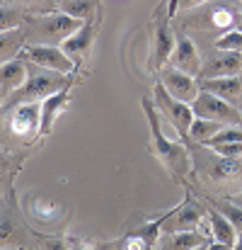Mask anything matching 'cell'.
Wrapping results in <instances>:
<instances>
[{
  "label": "cell",
  "instance_id": "1",
  "mask_svg": "<svg viewBox=\"0 0 242 250\" xmlns=\"http://www.w3.org/2000/svg\"><path fill=\"white\" fill-rule=\"evenodd\" d=\"M141 107H143V114H146V122H148V129H150V139H148V151L162 163V167L167 170V175L186 187L189 185V177H194V167H191V153H189V146L184 141H174L169 139L165 131H162V119L153 104L150 97H141Z\"/></svg>",
  "mask_w": 242,
  "mask_h": 250
},
{
  "label": "cell",
  "instance_id": "2",
  "mask_svg": "<svg viewBox=\"0 0 242 250\" xmlns=\"http://www.w3.org/2000/svg\"><path fill=\"white\" fill-rule=\"evenodd\" d=\"M44 233L32 229L27 221L22 204L17 202V192L0 202V250H39V241Z\"/></svg>",
  "mask_w": 242,
  "mask_h": 250
},
{
  "label": "cell",
  "instance_id": "3",
  "mask_svg": "<svg viewBox=\"0 0 242 250\" xmlns=\"http://www.w3.org/2000/svg\"><path fill=\"white\" fill-rule=\"evenodd\" d=\"M73 85H75V76L46 71V68H39V66L27 61V81L22 87L10 92V97L5 100L0 112H7V109L24 104V102H44L46 97H51V95L66 90V87H73Z\"/></svg>",
  "mask_w": 242,
  "mask_h": 250
},
{
  "label": "cell",
  "instance_id": "4",
  "mask_svg": "<svg viewBox=\"0 0 242 250\" xmlns=\"http://www.w3.org/2000/svg\"><path fill=\"white\" fill-rule=\"evenodd\" d=\"M191 153V167H194V180L201 185L211 187H223L242 175V158H225L216 153L211 146L201 144H186Z\"/></svg>",
  "mask_w": 242,
  "mask_h": 250
},
{
  "label": "cell",
  "instance_id": "5",
  "mask_svg": "<svg viewBox=\"0 0 242 250\" xmlns=\"http://www.w3.org/2000/svg\"><path fill=\"white\" fill-rule=\"evenodd\" d=\"M41 139V102H24L0 112V144L32 146Z\"/></svg>",
  "mask_w": 242,
  "mask_h": 250
},
{
  "label": "cell",
  "instance_id": "6",
  "mask_svg": "<svg viewBox=\"0 0 242 250\" xmlns=\"http://www.w3.org/2000/svg\"><path fill=\"white\" fill-rule=\"evenodd\" d=\"M80 27V20L61 10L46 15H27L22 24V29L27 32V44H39V46H63V42L73 37Z\"/></svg>",
  "mask_w": 242,
  "mask_h": 250
},
{
  "label": "cell",
  "instance_id": "7",
  "mask_svg": "<svg viewBox=\"0 0 242 250\" xmlns=\"http://www.w3.org/2000/svg\"><path fill=\"white\" fill-rule=\"evenodd\" d=\"M206 202L199 199L189 187H184V199L162 214V233H177V231H201L211 241V226L206 221Z\"/></svg>",
  "mask_w": 242,
  "mask_h": 250
},
{
  "label": "cell",
  "instance_id": "8",
  "mask_svg": "<svg viewBox=\"0 0 242 250\" xmlns=\"http://www.w3.org/2000/svg\"><path fill=\"white\" fill-rule=\"evenodd\" d=\"M167 0H162L155 7V15L150 20V56H148V68L153 73H158L160 68H165L169 63V56L174 51L177 44V29L172 17L167 15Z\"/></svg>",
  "mask_w": 242,
  "mask_h": 250
},
{
  "label": "cell",
  "instance_id": "9",
  "mask_svg": "<svg viewBox=\"0 0 242 250\" xmlns=\"http://www.w3.org/2000/svg\"><path fill=\"white\" fill-rule=\"evenodd\" d=\"M22 211H24L27 221L32 224V229H37L39 233H58V231H63L66 221L71 216L66 204L54 202V199H49L44 194H34V192H29L24 197Z\"/></svg>",
  "mask_w": 242,
  "mask_h": 250
},
{
  "label": "cell",
  "instance_id": "10",
  "mask_svg": "<svg viewBox=\"0 0 242 250\" xmlns=\"http://www.w3.org/2000/svg\"><path fill=\"white\" fill-rule=\"evenodd\" d=\"M153 104L158 109L162 122H169L174 126V131L179 134V139L184 144H189V129H191V122H194V109L191 104L182 102V100H174L160 83L153 85Z\"/></svg>",
  "mask_w": 242,
  "mask_h": 250
},
{
  "label": "cell",
  "instance_id": "11",
  "mask_svg": "<svg viewBox=\"0 0 242 250\" xmlns=\"http://www.w3.org/2000/svg\"><path fill=\"white\" fill-rule=\"evenodd\" d=\"M191 109H194V117H201V119H211V122H218L223 126H242V114L240 107L223 100V97H216L211 92H199V97L191 102Z\"/></svg>",
  "mask_w": 242,
  "mask_h": 250
},
{
  "label": "cell",
  "instance_id": "12",
  "mask_svg": "<svg viewBox=\"0 0 242 250\" xmlns=\"http://www.w3.org/2000/svg\"><path fill=\"white\" fill-rule=\"evenodd\" d=\"M99 24H102V12L94 17V20H87L82 22V27L63 42V51L68 54V59L75 63V68L82 71L90 59H92V51H94V42H97V34H99Z\"/></svg>",
  "mask_w": 242,
  "mask_h": 250
},
{
  "label": "cell",
  "instance_id": "13",
  "mask_svg": "<svg viewBox=\"0 0 242 250\" xmlns=\"http://www.w3.org/2000/svg\"><path fill=\"white\" fill-rule=\"evenodd\" d=\"M22 56L46 71H56V73H66V76H75L78 68L75 63L68 59V54L61 46H39V44H27L22 49Z\"/></svg>",
  "mask_w": 242,
  "mask_h": 250
},
{
  "label": "cell",
  "instance_id": "14",
  "mask_svg": "<svg viewBox=\"0 0 242 250\" xmlns=\"http://www.w3.org/2000/svg\"><path fill=\"white\" fill-rule=\"evenodd\" d=\"M167 66H172V68H177V71H182V73H189V76H194V78L201 76L204 56H201L196 42H194L186 32H182V29H177V44H174V51H172Z\"/></svg>",
  "mask_w": 242,
  "mask_h": 250
},
{
  "label": "cell",
  "instance_id": "15",
  "mask_svg": "<svg viewBox=\"0 0 242 250\" xmlns=\"http://www.w3.org/2000/svg\"><path fill=\"white\" fill-rule=\"evenodd\" d=\"M158 83H160L174 100H182V102H186V104H191V102L199 97V92H201L199 78H194V76H189V73H182V71H177V68H172V66H165V68L158 71Z\"/></svg>",
  "mask_w": 242,
  "mask_h": 250
},
{
  "label": "cell",
  "instance_id": "16",
  "mask_svg": "<svg viewBox=\"0 0 242 250\" xmlns=\"http://www.w3.org/2000/svg\"><path fill=\"white\" fill-rule=\"evenodd\" d=\"M242 76V56L240 54H230V51H211L204 59L201 66V76L199 81H211V78H233Z\"/></svg>",
  "mask_w": 242,
  "mask_h": 250
},
{
  "label": "cell",
  "instance_id": "17",
  "mask_svg": "<svg viewBox=\"0 0 242 250\" xmlns=\"http://www.w3.org/2000/svg\"><path fill=\"white\" fill-rule=\"evenodd\" d=\"M68 104H71V87H66L41 102V139H46L54 131L56 119L68 109Z\"/></svg>",
  "mask_w": 242,
  "mask_h": 250
},
{
  "label": "cell",
  "instance_id": "18",
  "mask_svg": "<svg viewBox=\"0 0 242 250\" xmlns=\"http://www.w3.org/2000/svg\"><path fill=\"white\" fill-rule=\"evenodd\" d=\"M204 243H208V238L201 231H177V233H162L150 250H194Z\"/></svg>",
  "mask_w": 242,
  "mask_h": 250
},
{
  "label": "cell",
  "instance_id": "19",
  "mask_svg": "<svg viewBox=\"0 0 242 250\" xmlns=\"http://www.w3.org/2000/svg\"><path fill=\"white\" fill-rule=\"evenodd\" d=\"M208 209H206V221H208V226H211V241H216V243H223V246H235V241H238V229L218 211V209H213L211 204H206Z\"/></svg>",
  "mask_w": 242,
  "mask_h": 250
},
{
  "label": "cell",
  "instance_id": "20",
  "mask_svg": "<svg viewBox=\"0 0 242 250\" xmlns=\"http://www.w3.org/2000/svg\"><path fill=\"white\" fill-rule=\"evenodd\" d=\"M204 92H211L216 97H223L233 104H238L242 97V76L233 78H211V81H199Z\"/></svg>",
  "mask_w": 242,
  "mask_h": 250
},
{
  "label": "cell",
  "instance_id": "21",
  "mask_svg": "<svg viewBox=\"0 0 242 250\" xmlns=\"http://www.w3.org/2000/svg\"><path fill=\"white\" fill-rule=\"evenodd\" d=\"M24 81H27V59L22 54L0 66V85L7 92H15L17 87H22Z\"/></svg>",
  "mask_w": 242,
  "mask_h": 250
},
{
  "label": "cell",
  "instance_id": "22",
  "mask_svg": "<svg viewBox=\"0 0 242 250\" xmlns=\"http://www.w3.org/2000/svg\"><path fill=\"white\" fill-rule=\"evenodd\" d=\"M24 46H27V32L22 27L10 29V32H0V66L17 59Z\"/></svg>",
  "mask_w": 242,
  "mask_h": 250
},
{
  "label": "cell",
  "instance_id": "23",
  "mask_svg": "<svg viewBox=\"0 0 242 250\" xmlns=\"http://www.w3.org/2000/svg\"><path fill=\"white\" fill-rule=\"evenodd\" d=\"M58 10L80 22H87L102 12V2L99 0H58Z\"/></svg>",
  "mask_w": 242,
  "mask_h": 250
},
{
  "label": "cell",
  "instance_id": "24",
  "mask_svg": "<svg viewBox=\"0 0 242 250\" xmlns=\"http://www.w3.org/2000/svg\"><path fill=\"white\" fill-rule=\"evenodd\" d=\"M221 129H223V124H218V122L194 117L191 129H189V144H201V146H206V144L213 141V136H216Z\"/></svg>",
  "mask_w": 242,
  "mask_h": 250
},
{
  "label": "cell",
  "instance_id": "25",
  "mask_svg": "<svg viewBox=\"0 0 242 250\" xmlns=\"http://www.w3.org/2000/svg\"><path fill=\"white\" fill-rule=\"evenodd\" d=\"M206 204H211L213 209H218L235 229H238V233L242 236V207H238V204H233L228 197H206L204 199Z\"/></svg>",
  "mask_w": 242,
  "mask_h": 250
},
{
  "label": "cell",
  "instance_id": "26",
  "mask_svg": "<svg viewBox=\"0 0 242 250\" xmlns=\"http://www.w3.org/2000/svg\"><path fill=\"white\" fill-rule=\"evenodd\" d=\"M24 161H27L24 153H15L10 146L0 144V177H17Z\"/></svg>",
  "mask_w": 242,
  "mask_h": 250
},
{
  "label": "cell",
  "instance_id": "27",
  "mask_svg": "<svg viewBox=\"0 0 242 250\" xmlns=\"http://www.w3.org/2000/svg\"><path fill=\"white\" fill-rule=\"evenodd\" d=\"M0 2L19 7L27 15H46V12H56L58 10V0H0Z\"/></svg>",
  "mask_w": 242,
  "mask_h": 250
},
{
  "label": "cell",
  "instance_id": "28",
  "mask_svg": "<svg viewBox=\"0 0 242 250\" xmlns=\"http://www.w3.org/2000/svg\"><path fill=\"white\" fill-rule=\"evenodd\" d=\"M211 46H213L216 51H230V54H240L242 56V29L235 27V29H230V32L216 37V39L211 42Z\"/></svg>",
  "mask_w": 242,
  "mask_h": 250
},
{
  "label": "cell",
  "instance_id": "29",
  "mask_svg": "<svg viewBox=\"0 0 242 250\" xmlns=\"http://www.w3.org/2000/svg\"><path fill=\"white\" fill-rule=\"evenodd\" d=\"M27 12H22L19 7L12 5H2L0 2V32H10V29H19L24 24Z\"/></svg>",
  "mask_w": 242,
  "mask_h": 250
},
{
  "label": "cell",
  "instance_id": "30",
  "mask_svg": "<svg viewBox=\"0 0 242 250\" xmlns=\"http://www.w3.org/2000/svg\"><path fill=\"white\" fill-rule=\"evenodd\" d=\"M218 144H242V126H223L206 146H218Z\"/></svg>",
  "mask_w": 242,
  "mask_h": 250
},
{
  "label": "cell",
  "instance_id": "31",
  "mask_svg": "<svg viewBox=\"0 0 242 250\" xmlns=\"http://www.w3.org/2000/svg\"><path fill=\"white\" fill-rule=\"evenodd\" d=\"M167 2H169L167 15L174 20L177 15H184V12H189V10H196V7H201V5L211 2V0H167Z\"/></svg>",
  "mask_w": 242,
  "mask_h": 250
},
{
  "label": "cell",
  "instance_id": "32",
  "mask_svg": "<svg viewBox=\"0 0 242 250\" xmlns=\"http://www.w3.org/2000/svg\"><path fill=\"white\" fill-rule=\"evenodd\" d=\"M39 250H71L68 248V238L54 236V233H44L39 241Z\"/></svg>",
  "mask_w": 242,
  "mask_h": 250
},
{
  "label": "cell",
  "instance_id": "33",
  "mask_svg": "<svg viewBox=\"0 0 242 250\" xmlns=\"http://www.w3.org/2000/svg\"><path fill=\"white\" fill-rule=\"evenodd\" d=\"M71 250H112V243H97V241H80V238H68Z\"/></svg>",
  "mask_w": 242,
  "mask_h": 250
},
{
  "label": "cell",
  "instance_id": "34",
  "mask_svg": "<svg viewBox=\"0 0 242 250\" xmlns=\"http://www.w3.org/2000/svg\"><path fill=\"white\" fill-rule=\"evenodd\" d=\"M216 153L225 156V158H242V144H218V146H211Z\"/></svg>",
  "mask_w": 242,
  "mask_h": 250
},
{
  "label": "cell",
  "instance_id": "35",
  "mask_svg": "<svg viewBox=\"0 0 242 250\" xmlns=\"http://www.w3.org/2000/svg\"><path fill=\"white\" fill-rule=\"evenodd\" d=\"M10 189H15V177H0V202L10 194Z\"/></svg>",
  "mask_w": 242,
  "mask_h": 250
},
{
  "label": "cell",
  "instance_id": "36",
  "mask_svg": "<svg viewBox=\"0 0 242 250\" xmlns=\"http://www.w3.org/2000/svg\"><path fill=\"white\" fill-rule=\"evenodd\" d=\"M206 250H233L230 246H223V243H216V241H208Z\"/></svg>",
  "mask_w": 242,
  "mask_h": 250
},
{
  "label": "cell",
  "instance_id": "37",
  "mask_svg": "<svg viewBox=\"0 0 242 250\" xmlns=\"http://www.w3.org/2000/svg\"><path fill=\"white\" fill-rule=\"evenodd\" d=\"M228 199H230L233 204H238V207H242V189H240V192H233V194H228Z\"/></svg>",
  "mask_w": 242,
  "mask_h": 250
},
{
  "label": "cell",
  "instance_id": "38",
  "mask_svg": "<svg viewBox=\"0 0 242 250\" xmlns=\"http://www.w3.org/2000/svg\"><path fill=\"white\" fill-rule=\"evenodd\" d=\"M7 97H10V92L0 85V109H2V104H5V100H7Z\"/></svg>",
  "mask_w": 242,
  "mask_h": 250
},
{
  "label": "cell",
  "instance_id": "39",
  "mask_svg": "<svg viewBox=\"0 0 242 250\" xmlns=\"http://www.w3.org/2000/svg\"><path fill=\"white\" fill-rule=\"evenodd\" d=\"M233 250H242V236H238V241H235V246H233Z\"/></svg>",
  "mask_w": 242,
  "mask_h": 250
},
{
  "label": "cell",
  "instance_id": "40",
  "mask_svg": "<svg viewBox=\"0 0 242 250\" xmlns=\"http://www.w3.org/2000/svg\"><path fill=\"white\" fill-rule=\"evenodd\" d=\"M206 246H208V243H204V246H196L194 250H206Z\"/></svg>",
  "mask_w": 242,
  "mask_h": 250
},
{
  "label": "cell",
  "instance_id": "41",
  "mask_svg": "<svg viewBox=\"0 0 242 250\" xmlns=\"http://www.w3.org/2000/svg\"><path fill=\"white\" fill-rule=\"evenodd\" d=\"M238 107H240V114H242V97H240V102H238Z\"/></svg>",
  "mask_w": 242,
  "mask_h": 250
},
{
  "label": "cell",
  "instance_id": "42",
  "mask_svg": "<svg viewBox=\"0 0 242 250\" xmlns=\"http://www.w3.org/2000/svg\"><path fill=\"white\" fill-rule=\"evenodd\" d=\"M238 29H242V22H240V24H238Z\"/></svg>",
  "mask_w": 242,
  "mask_h": 250
},
{
  "label": "cell",
  "instance_id": "43",
  "mask_svg": "<svg viewBox=\"0 0 242 250\" xmlns=\"http://www.w3.org/2000/svg\"><path fill=\"white\" fill-rule=\"evenodd\" d=\"M238 2H240V7H242V0H238Z\"/></svg>",
  "mask_w": 242,
  "mask_h": 250
}]
</instances>
